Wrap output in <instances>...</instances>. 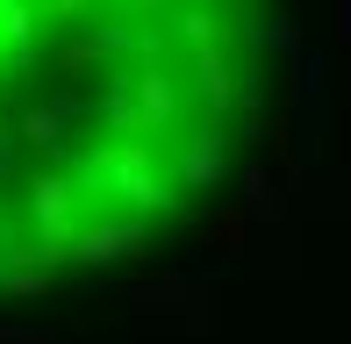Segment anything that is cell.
Instances as JSON below:
<instances>
[{
    "label": "cell",
    "mask_w": 351,
    "mask_h": 344,
    "mask_svg": "<svg viewBox=\"0 0 351 344\" xmlns=\"http://www.w3.org/2000/svg\"><path fill=\"white\" fill-rule=\"evenodd\" d=\"M122 251H143V230L108 223V230H79V237H72V258H86V265H108V258H122Z\"/></svg>",
    "instance_id": "1"
},
{
    "label": "cell",
    "mask_w": 351,
    "mask_h": 344,
    "mask_svg": "<svg viewBox=\"0 0 351 344\" xmlns=\"http://www.w3.org/2000/svg\"><path fill=\"white\" fill-rule=\"evenodd\" d=\"M172 302H201V287H194V280H165V287H143L136 294L143 316H158V308H172Z\"/></svg>",
    "instance_id": "2"
},
{
    "label": "cell",
    "mask_w": 351,
    "mask_h": 344,
    "mask_svg": "<svg viewBox=\"0 0 351 344\" xmlns=\"http://www.w3.org/2000/svg\"><path fill=\"white\" fill-rule=\"evenodd\" d=\"M244 208H251V215H265V223L280 215V194H273V180H265V172H251V180H244Z\"/></svg>",
    "instance_id": "3"
},
{
    "label": "cell",
    "mask_w": 351,
    "mask_h": 344,
    "mask_svg": "<svg viewBox=\"0 0 351 344\" xmlns=\"http://www.w3.org/2000/svg\"><path fill=\"white\" fill-rule=\"evenodd\" d=\"M36 215H43V223H65V186H58V180L36 186Z\"/></svg>",
    "instance_id": "4"
},
{
    "label": "cell",
    "mask_w": 351,
    "mask_h": 344,
    "mask_svg": "<svg viewBox=\"0 0 351 344\" xmlns=\"http://www.w3.org/2000/svg\"><path fill=\"white\" fill-rule=\"evenodd\" d=\"M186 180H215V144H201V151H186Z\"/></svg>",
    "instance_id": "5"
},
{
    "label": "cell",
    "mask_w": 351,
    "mask_h": 344,
    "mask_svg": "<svg viewBox=\"0 0 351 344\" xmlns=\"http://www.w3.org/2000/svg\"><path fill=\"white\" fill-rule=\"evenodd\" d=\"M0 344H65V337H36V330H0Z\"/></svg>",
    "instance_id": "6"
},
{
    "label": "cell",
    "mask_w": 351,
    "mask_h": 344,
    "mask_svg": "<svg viewBox=\"0 0 351 344\" xmlns=\"http://www.w3.org/2000/svg\"><path fill=\"white\" fill-rule=\"evenodd\" d=\"M337 36H344V43H351V0H344V22H337Z\"/></svg>",
    "instance_id": "7"
}]
</instances>
